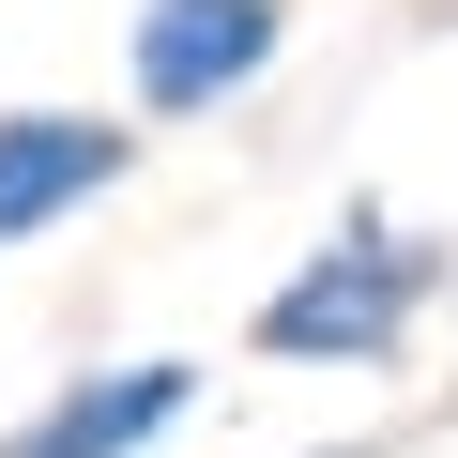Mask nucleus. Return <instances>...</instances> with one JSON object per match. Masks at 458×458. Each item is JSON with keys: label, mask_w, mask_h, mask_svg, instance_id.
Returning <instances> with one entry per match:
<instances>
[{"label": "nucleus", "mask_w": 458, "mask_h": 458, "mask_svg": "<svg viewBox=\"0 0 458 458\" xmlns=\"http://www.w3.org/2000/svg\"><path fill=\"white\" fill-rule=\"evenodd\" d=\"M123 123H92V107H0V245H31V229H62L77 199H107L123 183Z\"/></svg>", "instance_id": "7ed1b4c3"}, {"label": "nucleus", "mask_w": 458, "mask_h": 458, "mask_svg": "<svg viewBox=\"0 0 458 458\" xmlns=\"http://www.w3.org/2000/svg\"><path fill=\"white\" fill-rule=\"evenodd\" d=\"M428 291H443V245H428V229L352 214L336 245L260 306V352H276V367H397V336H412Z\"/></svg>", "instance_id": "f257e3e1"}, {"label": "nucleus", "mask_w": 458, "mask_h": 458, "mask_svg": "<svg viewBox=\"0 0 458 458\" xmlns=\"http://www.w3.org/2000/svg\"><path fill=\"white\" fill-rule=\"evenodd\" d=\"M199 412V367H77L31 428H0V458H138Z\"/></svg>", "instance_id": "20e7f679"}, {"label": "nucleus", "mask_w": 458, "mask_h": 458, "mask_svg": "<svg viewBox=\"0 0 458 458\" xmlns=\"http://www.w3.org/2000/svg\"><path fill=\"white\" fill-rule=\"evenodd\" d=\"M276 47H291V0H138V107L214 123Z\"/></svg>", "instance_id": "f03ea898"}, {"label": "nucleus", "mask_w": 458, "mask_h": 458, "mask_svg": "<svg viewBox=\"0 0 458 458\" xmlns=\"http://www.w3.org/2000/svg\"><path fill=\"white\" fill-rule=\"evenodd\" d=\"M321 458H367V443H321Z\"/></svg>", "instance_id": "39448f33"}]
</instances>
